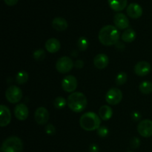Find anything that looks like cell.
I'll use <instances>...</instances> for the list:
<instances>
[{"label":"cell","instance_id":"obj_1","mask_svg":"<svg viewBox=\"0 0 152 152\" xmlns=\"http://www.w3.org/2000/svg\"><path fill=\"white\" fill-rule=\"evenodd\" d=\"M98 38L103 45H114L119 42L120 31L115 26L111 25H105L99 31Z\"/></svg>","mask_w":152,"mask_h":152},{"label":"cell","instance_id":"obj_2","mask_svg":"<svg viewBox=\"0 0 152 152\" xmlns=\"http://www.w3.org/2000/svg\"><path fill=\"white\" fill-rule=\"evenodd\" d=\"M87 104V98L81 92H74L67 99L68 108L75 113H80L84 111Z\"/></svg>","mask_w":152,"mask_h":152},{"label":"cell","instance_id":"obj_3","mask_svg":"<svg viewBox=\"0 0 152 152\" xmlns=\"http://www.w3.org/2000/svg\"><path fill=\"white\" fill-rule=\"evenodd\" d=\"M80 124L82 129L87 132L97 130L100 127L101 119L94 112L89 111L83 114L80 120Z\"/></svg>","mask_w":152,"mask_h":152},{"label":"cell","instance_id":"obj_4","mask_svg":"<svg viewBox=\"0 0 152 152\" xmlns=\"http://www.w3.org/2000/svg\"><path fill=\"white\" fill-rule=\"evenodd\" d=\"M1 151V152H22L23 142L18 137H10L3 142Z\"/></svg>","mask_w":152,"mask_h":152},{"label":"cell","instance_id":"obj_5","mask_svg":"<svg viewBox=\"0 0 152 152\" xmlns=\"http://www.w3.org/2000/svg\"><path fill=\"white\" fill-rule=\"evenodd\" d=\"M74 66V62L68 56H62L59 58L56 63V70L61 74H66L70 72Z\"/></svg>","mask_w":152,"mask_h":152},{"label":"cell","instance_id":"obj_6","mask_svg":"<svg viewBox=\"0 0 152 152\" xmlns=\"http://www.w3.org/2000/svg\"><path fill=\"white\" fill-rule=\"evenodd\" d=\"M5 97L10 103H17L22 99V91L19 87L16 86H11L6 90Z\"/></svg>","mask_w":152,"mask_h":152},{"label":"cell","instance_id":"obj_7","mask_svg":"<svg viewBox=\"0 0 152 152\" xmlns=\"http://www.w3.org/2000/svg\"><path fill=\"white\" fill-rule=\"evenodd\" d=\"M123 99V93L117 88L109 89L105 95V100L109 105H115L120 103Z\"/></svg>","mask_w":152,"mask_h":152},{"label":"cell","instance_id":"obj_8","mask_svg":"<svg viewBox=\"0 0 152 152\" xmlns=\"http://www.w3.org/2000/svg\"><path fill=\"white\" fill-rule=\"evenodd\" d=\"M137 132L143 137H150L152 136V120H145L140 122L137 126Z\"/></svg>","mask_w":152,"mask_h":152},{"label":"cell","instance_id":"obj_9","mask_svg":"<svg viewBox=\"0 0 152 152\" xmlns=\"http://www.w3.org/2000/svg\"><path fill=\"white\" fill-rule=\"evenodd\" d=\"M78 83L74 76L69 75L65 77L62 81V88L65 91L71 93L77 89Z\"/></svg>","mask_w":152,"mask_h":152},{"label":"cell","instance_id":"obj_10","mask_svg":"<svg viewBox=\"0 0 152 152\" xmlns=\"http://www.w3.org/2000/svg\"><path fill=\"white\" fill-rule=\"evenodd\" d=\"M35 121L39 125H45L49 120V112L45 107H39L34 113Z\"/></svg>","mask_w":152,"mask_h":152},{"label":"cell","instance_id":"obj_11","mask_svg":"<svg viewBox=\"0 0 152 152\" xmlns=\"http://www.w3.org/2000/svg\"><path fill=\"white\" fill-rule=\"evenodd\" d=\"M114 23L117 29H127L129 26V20L127 16L122 13L115 14L114 17Z\"/></svg>","mask_w":152,"mask_h":152},{"label":"cell","instance_id":"obj_12","mask_svg":"<svg viewBox=\"0 0 152 152\" xmlns=\"http://www.w3.org/2000/svg\"><path fill=\"white\" fill-rule=\"evenodd\" d=\"M11 121V113L7 106L1 105L0 106V126L5 127Z\"/></svg>","mask_w":152,"mask_h":152},{"label":"cell","instance_id":"obj_13","mask_svg":"<svg viewBox=\"0 0 152 152\" xmlns=\"http://www.w3.org/2000/svg\"><path fill=\"white\" fill-rule=\"evenodd\" d=\"M151 71V65L148 62L140 61L134 66V73L140 77H144L149 74Z\"/></svg>","mask_w":152,"mask_h":152},{"label":"cell","instance_id":"obj_14","mask_svg":"<svg viewBox=\"0 0 152 152\" xmlns=\"http://www.w3.org/2000/svg\"><path fill=\"white\" fill-rule=\"evenodd\" d=\"M127 14L132 19H138L142 15V8L137 3H131L126 9Z\"/></svg>","mask_w":152,"mask_h":152},{"label":"cell","instance_id":"obj_15","mask_svg":"<svg viewBox=\"0 0 152 152\" xmlns=\"http://www.w3.org/2000/svg\"><path fill=\"white\" fill-rule=\"evenodd\" d=\"M28 114H29L28 108L25 104H18L15 107L14 115L16 117V118L18 119L19 120L23 121V120H26L28 117Z\"/></svg>","mask_w":152,"mask_h":152},{"label":"cell","instance_id":"obj_16","mask_svg":"<svg viewBox=\"0 0 152 152\" xmlns=\"http://www.w3.org/2000/svg\"><path fill=\"white\" fill-rule=\"evenodd\" d=\"M109 62L108 56L105 53H99L94 59V65L98 69H104L106 68Z\"/></svg>","mask_w":152,"mask_h":152},{"label":"cell","instance_id":"obj_17","mask_svg":"<svg viewBox=\"0 0 152 152\" xmlns=\"http://www.w3.org/2000/svg\"><path fill=\"white\" fill-rule=\"evenodd\" d=\"M61 48V44L58 39L55 38H50L45 42V48L48 52L50 53H55L59 51Z\"/></svg>","mask_w":152,"mask_h":152},{"label":"cell","instance_id":"obj_18","mask_svg":"<svg viewBox=\"0 0 152 152\" xmlns=\"http://www.w3.org/2000/svg\"><path fill=\"white\" fill-rule=\"evenodd\" d=\"M52 27L57 31H65L68 28V22L62 17H56L52 21Z\"/></svg>","mask_w":152,"mask_h":152},{"label":"cell","instance_id":"obj_19","mask_svg":"<svg viewBox=\"0 0 152 152\" xmlns=\"http://www.w3.org/2000/svg\"><path fill=\"white\" fill-rule=\"evenodd\" d=\"M110 7L114 11H121L127 5V0H108Z\"/></svg>","mask_w":152,"mask_h":152},{"label":"cell","instance_id":"obj_20","mask_svg":"<svg viewBox=\"0 0 152 152\" xmlns=\"http://www.w3.org/2000/svg\"><path fill=\"white\" fill-rule=\"evenodd\" d=\"M113 115V110L108 105H102L99 109V117L102 120H108Z\"/></svg>","mask_w":152,"mask_h":152},{"label":"cell","instance_id":"obj_21","mask_svg":"<svg viewBox=\"0 0 152 152\" xmlns=\"http://www.w3.org/2000/svg\"><path fill=\"white\" fill-rule=\"evenodd\" d=\"M136 32L132 28H128L122 34V39L125 42H132L136 39Z\"/></svg>","mask_w":152,"mask_h":152},{"label":"cell","instance_id":"obj_22","mask_svg":"<svg viewBox=\"0 0 152 152\" xmlns=\"http://www.w3.org/2000/svg\"><path fill=\"white\" fill-rule=\"evenodd\" d=\"M139 89L143 94H149L152 93V83L150 81H143L140 84Z\"/></svg>","mask_w":152,"mask_h":152},{"label":"cell","instance_id":"obj_23","mask_svg":"<svg viewBox=\"0 0 152 152\" xmlns=\"http://www.w3.org/2000/svg\"><path fill=\"white\" fill-rule=\"evenodd\" d=\"M28 74L25 71H21L16 74V81L18 84L23 85L26 83L28 80Z\"/></svg>","mask_w":152,"mask_h":152},{"label":"cell","instance_id":"obj_24","mask_svg":"<svg viewBox=\"0 0 152 152\" xmlns=\"http://www.w3.org/2000/svg\"><path fill=\"white\" fill-rule=\"evenodd\" d=\"M89 43L87 39L84 37H81L77 41V46H78L79 50L81 51H84V50H87L88 48Z\"/></svg>","mask_w":152,"mask_h":152},{"label":"cell","instance_id":"obj_25","mask_svg":"<svg viewBox=\"0 0 152 152\" xmlns=\"http://www.w3.org/2000/svg\"><path fill=\"white\" fill-rule=\"evenodd\" d=\"M67 101L66 99L62 96H58L53 101V106L57 109H62L66 105Z\"/></svg>","mask_w":152,"mask_h":152},{"label":"cell","instance_id":"obj_26","mask_svg":"<svg viewBox=\"0 0 152 152\" xmlns=\"http://www.w3.org/2000/svg\"><path fill=\"white\" fill-rule=\"evenodd\" d=\"M127 74L126 73L121 72L120 74H117V77H116V84L117 86H123L127 81Z\"/></svg>","mask_w":152,"mask_h":152},{"label":"cell","instance_id":"obj_27","mask_svg":"<svg viewBox=\"0 0 152 152\" xmlns=\"http://www.w3.org/2000/svg\"><path fill=\"white\" fill-rule=\"evenodd\" d=\"M34 58L37 61H42L45 57V52L42 49H38L34 52Z\"/></svg>","mask_w":152,"mask_h":152},{"label":"cell","instance_id":"obj_28","mask_svg":"<svg viewBox=\"0 0 152 152\" xmlns=\"http://www.w3.org/2000/svg\"><path fill=\"white\" fill-rule=\"evenodd\" d=\"M97 134L100 137H107L108 134V128L105 127V126H100L97 129Z\"/></svg>","mask_w":152,"mask_h":152},{"label":"cell","instance_id":"obj_29","mask_svg":"<svg viewBox=\"0 0 152 152\" xmlns=\"http://www.w3.org/2000/svg\"><path fill=\"white\" fill-rule=\"evenodd\" d=\"M140 145V140L138 137H134L131 139L130 140V145L132 148L135 149V148H139Z\"/></svg>","mask_w":152,"mask_h":152},{"label":"cell","instance_id":"obj_30","mask_svg":"<svg viewBox=\"0 0 152 152\" xmlns=\"http://www.w3.org/2000/svg\"><path fill=\"white\" fill-rule=\"evenodd\" d=\"M45 133L47 134L50 135V136L54 135L55 133H56V129L52 124H48L45 126Z\"/></svg>","mask_w":152,"mask_h":152},{"label":"cell","instance_id":"obj_31","mask_svg":"<svg viewBox=\"0 0 152 152\" xmlns=\"http://www.w3.org/2000/svg\"><path fill=\"white\" fill-rule=\"evenodd\" d=\"M83 66H84V62H83V60L81 59H77L75 62H74V67L77 68H83Z\"/></svg>","mask_w":152,"mask_h":152},{"label":"cell","instance_id":"obj_32","mask_svg":"<svg viewBox=\"0 0 152 152\" xmlns=\"http://www.w3.org/2000/svg\"><path fill=\"white\" fill-rule=\"evenodd\" d=\"M132 119H133L134 121L138 122L139 120H141V114H140L138 111H134V112L132 114Z\"/></svg>","mask_w":152,"mask_h":152},{"label":"cell","instance_id":"obj_33","mask_svg":"<svg viewBox=\"0 0 152 152\" xmlns=\"http://www.w3.org/2000/svg\"><path fill=\"white\" fill-rule=\"evenodd\" d=\"M99 146L96 144H91L89 146V151L90 152H99Z\"/></svg>","mask_w":152,"mask_h":152},{"label":"cell","instance_id":"obj_34","mask_svg":"<svg viewBox=\"0 0 152 152\" xmlns=\"http://www.w3.org/2000/svg\"><path fill=\"white\" fill-rule=\"evenodd\" d=\"M6 4L9 6H13L18 2V0H4Z\"/></svg>","mask_w":152,"mask_h":152},{"label":"cell","instance_id":"obj_35","mask_svg":"<svg viewBox=\"0 0 152 152\" xmlns=\"http://www.w3.org/2000/svg\"><path fill=\"white\" fill-rule=\"evenodd\" d=\"M129 152H132V151H129Z\"/></svg>","mask_w":152,"mask_h":152}]
</instances>
